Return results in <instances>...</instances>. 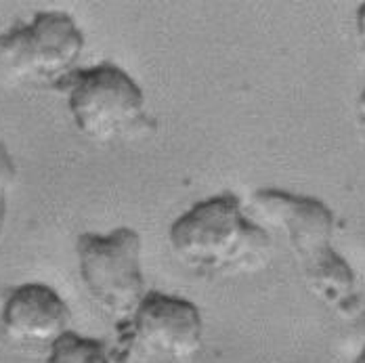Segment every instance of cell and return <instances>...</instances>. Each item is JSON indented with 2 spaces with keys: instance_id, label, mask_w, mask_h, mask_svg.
Returning <instances> with one entry per match:
<instances>
[{
  "instance_id": "cell-1",
  "label": "cell",
  "mask_w": 365,
  "mask_h": 363,
  "mask_svg": "<svg viewBox=\"0 0 365 363\" xmlns=\"http://www.w3.org/2000/svg\"><path fill=\"white\" fill-rule=\"evenodd\" d=\"M250 215L275 229L292 250L307 286L340 313L357 309V282L349 262L331 246L334 215L315 198L277 189L256 191Z\"/></svg>"
},
{
  "instance_id": "cell-12",
  "label": "cell",
  "mask_w": 365,
  "mask_h": 363,
  "mask_svg": "<svg viewBox=\"0 0 365 363\" xmlns=\"http://www.w3.org/2000/svg\"><path fill=\"white\" fill-rule=\"evenodd\" d=\"M355 363H365V347H364V351L359 353V357L355 359Z\"/></svg>"
},
{
  "instance_id": "cell-4",
  "label": "cell",
  "mask_w": 365,
  "mask_h": 363,
  "mask_svg": "<svg viewBox=\"0 0 365 363\" xmlns=\"http://www.w3.org/2000/svg\"><path fill=\"white\" fill-rule=\"evenodd\" d=\"M57 91L68 93L78 131L95 143H113L149 126L143 91L118 66L73 72Z\"/></svg>"
},
{
  "instance_id": "cell-8",
  "label": "cell",
  "mask_w": 365,
  "mask_h": 363,
  "mask_svg": "<svg viewBox=\"0 0 365 363\" xmlns=\"http://www.w3.org/2000/svg\"><path fill=\"white\" fill-rule=\"evenodd\" d=\"M46 363H111V359L99 340L68 332L51 347Z\"/></svg>"
},
{
  "instance_id": "cell-7",
  "label": "cell",
  "mask_w": 365,
  "mask_h": 363,
  "mask_svg": "<svg viewBox=\"0 0 365 363\" xmlns=\"http://www.w3.org/2000/svg\"><path fill=\"white\" fill-rule=\"evenodd\" d=\"M6 338L24 347H53L70 329V309L48 286L26 284L11 292L2 307Z\"/></svg>"
},
{
  "instance_id": "cell-3",
  "label": "cell",
  "mask_w": 365,
  "mask_h": 363,
  "mask_svg": "<svg viewBox=\"0 0 365 363\" xmlns=\"http://www.w3.org/2000/svg\"><path fill=\"white\" fill-rule=\"evenodd\" d=\"M76 250L82 284L95 305L120 329L128 326L147 296L139 233L128 227L108 235L82 233Z\"/></svg>"
},
{
  "instance_id": "cell-9",
  "label": "cell",
  "mask_w": 365,
  "mask_h": 363,
  "mask_svg": "<svg viewBox=\"0 0 365 363\" xmlns=\"http://www.w3.org/2000/svg\"><path fill=\"white\" fill-rule=\"evenodd\" d=\"M15 164L6 147L0 143V240L4 233V220H6V208H9V191L15 183Z\"/></svg>"
},
{
  "instance_id": "cell-2",
  "label": "cell",
  "mask_w": 365,
  "mask_h": 363,
  "mask_svg": "<svg viewBox=\"0 0 365 363\" xmlns=\"http://www.w3.org/2000/svg\"><path fill=\"white\" fill-rule=\"evenodd\" d=\"M168 242L181 265L206 275L256 273L271 258V235L229 193L204 200L177 218Z\"/></svg>"
},
{
  "instance_id": "cell-11",
  "label": "cell",
  "mask_w": 365,
  "mask_h": 363,
  "mask_svg": "<svg viewBox=\"0 0 365 363\" xmlns=\"http://www.w3.org/2000/svg\"><path fill=\"white\" fill-rule=\"evenodd\" d=\"M359 120H361V126H364L365 131V95L361 97V101H359Z\"/></svg>"
},
{
  "instance_id": "cell-6",
  "label": "cell",
  "mask_w": 365,
  "mask_h": 363,
  "mask_svg": "<svg viewBox=\"0 0 365 363\" xmlns=\"http://www.w3.org/2000/svg\"><path fill=\"white\" fill-rule=\"evenodd\" d=\"M122 336L153 359L187 363L202 349L204 322L193 302L147 292L135 317L122 327Z\"/></svg>"
},
{
  "instance_id": "cell-5",
  "label": "cell",
  "mask_w": 365,
  "mask_h": 363,
  "mask_svg": "<svg viewBox=\"0 0 365 363\" xmlns=\"http://www.w3.org/2000/svg\"><path fill=\"white\" fill-rule=\"evenodd\" d=\"M84 51V34L68 13H38L0 36V68L13 82L59 88Z\"/></svg>"
},
{
  "instance_id": "cell-10",
  "label": "cell",
  "mask_w": 365,
  "mask_h": 363,
  "mask_svg": "<svg viewBox=\"0 0 365 363\" xmlns=\"http://www.w3.org/2000/svg\"><path fill=\"white\" fill-rule=\"evenodd\" d=\"M357 36H359V46H361V53L365 55V2L361 4L359 13H357Z\"/></svg>"
}]
</instances>
